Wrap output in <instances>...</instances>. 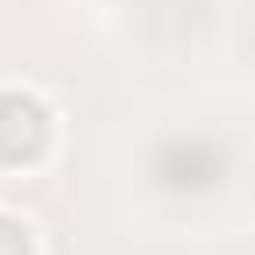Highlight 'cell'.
I'll use <instances>...</instances> for the list:
<instances>
[{
    "instance_id": "1",
    "label": "cell",
    "mask_w": 255,
    "mask_h": 255,
    "mask_svg": "<svg viewBox=\"0 0 255 255\" xmlns=\"http://www.w3.org/2000/svg\"><path fill=\"white\" fill-rule=\"evenodd\" d=\"M64 149V114L43 85L0 78V177H36Z\"/></svg>"
},
{
    "instance_id": "2",
    "label": "cell",
    "mask_w": 255,
    "mask_h": 255,
    "mask_svg": "<svg viewBox=\"0 0 255 255\" xmlns=\"http://www.w3.org/2000/svg\"><path fill=\"white\" fill-rule=\"evenodd\" d=\"M0 255H50L43 220L21 213V206H7V199H0Z\"/></svg>"
}]
</instances>
